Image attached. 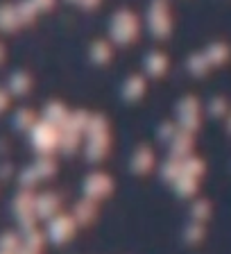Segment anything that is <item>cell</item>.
Listing matches in <instances>:
<instances>
[]
</instances>
